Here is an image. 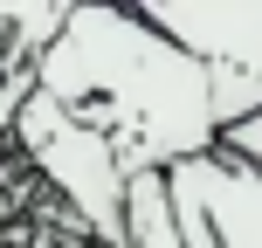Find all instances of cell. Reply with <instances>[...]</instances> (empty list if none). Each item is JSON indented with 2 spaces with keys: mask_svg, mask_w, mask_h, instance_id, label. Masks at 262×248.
Listing matches in <instances>:
<instances>
[{
  "mask_svg": "<svg viewBox=\"0 0 262 248\" xmlns=\"http://www.w3.org/2000/svg\"><path fill=\"white\" fill-rule=\"evenodd\" d=\"M35 90L111 145L124 179L172 172L221 145L214 83L145 7H69L62 35L35 55Z\"/></svg>",
  "mask_w": 262,
  "mask_h": 248,
  "instance_id": "obj_1",
  "label": "cell"
},
{
  "mask_svg": "<svg viewBox=\"0 0 262 248\" xmlns=\"http://www.w3.org/2000/svg\"><path fill=\"white\" fill-rule=\"evenodd\" d=\"M14 145L62 193V207L83 221L90 248H131V235H124V172H118V159H111V145L97 131H83L69 110H55L35 90L21 104V118H14Z\"/></svg>",
  "mask_w": 262,
  "mask_h": 248,
  "instance_id": "obj_2",
  "label": "cell"
},
{
  "mask_svg": "<svg viewBox=\"0 0 262 248\" xmlns=\"http://www.w3.org/2000/svg\"><path fill=\"white\" fill-rule=\"evenodd\" d=\"M145 21L207 69L221 131L262 110V0H166Z\"/></svg>",
  "mask_w": 262,
  "mask_h": 248,
  "instance_id": "obj_3",
  "label": "cell"
},
{
  "mask_svg": "<svg viewBox=\"0 0 262 248\" xmlns=\"http://www.w3.org/2000/svg\"><path fill=\"white\" fill-rule=\"evenodd\" d=\"M214 152L235 159V166H249V172H262V110H255V118H242V124H228Z\"/></svg>",
  "mask_w": 262,
  "mask_h": 248,
  "instance_id": "obj_4",
  "label": "cell"
}]
</instances>
